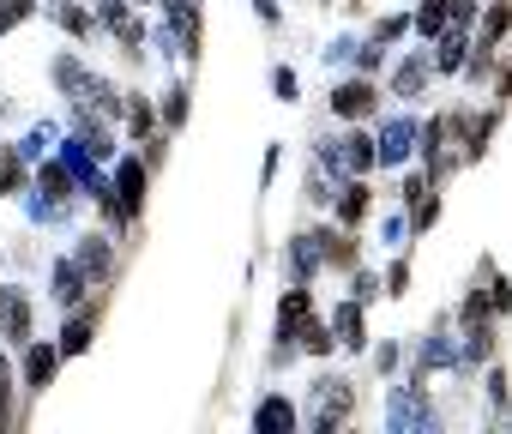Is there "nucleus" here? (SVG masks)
I'll return each mask as SVG.
<instances>
[{
  "label": "nucleus",
  "instance_id": "1",
  "mask_svg": "<svg viewBox=\"0 0 512 434\" xmlns=\"http://www.w3.org/2000/svg\"><path fill=\"white\" fill-rule=\"evenodd\" d=\"M37 175H31V187L19 193L25 199V217L37 230H55V224H67L73 217V199H79V181L61 169V157H43V163H31Z\"/></svg>",
  "mask_w": 512,
  "mask_h": 434
},
{
  "label": "nucleus",
  "instance_id": "2",
  "mask_svg": "<svg viewBox=\"0 0 512 434\" xmlns=\"http://www.w3.org/2000/svg\"><path fill=\"white\" fill-rule=\"evenodd\" d=\"M356 416V386L344 380V374H320L314 386H308V422H314V434H332V428H344Z\"/></svg>",
  "mask_w": 512,
  "mask_h": 434
},
{
  "label": "nucleus",
  "instance_id": "3",
  "mask_svg": "<svg viewBox=\"0 0 512 434\" xmlns=\"http://www.w3.org/2000/svg\"><path fill=\"white\" fill-rule=\"evenodd\" d=\"M386 428L392 434H440V410L428 404V386L422 380H404V386H392V398H386Z\"/></svg>",
  "mask_w": 512,
  "mask_h": 434
},
{
  "label": "nucleus",
  "instance_id": "4",
  "mask_svg": "<svg viewBox=\"0 0 512 434\" xmlns=\"http://www.w3.org/2000/svg\"><path fill=\"white\" fill-rule=\"evenodd\" d=\"M320 308H314V290L308 284H290L284 290V302H278V344H272V368H290L296 362V338H302V326L314 320Z\"/></svg>",
  "mask_w": 512,
  "mask_h": 434
},
{
  "label": "nucleus",
  "instance_id": "5",
  "mask_svg": "<svg viewBox=\"0 0 512 434\" xmlns=\"http://www.w3.org/2000/svg\"><path fill=\"white\" fill-rule=\"evenodd\" d=\"M97 31H109L115 43H121V55L133 61V67H145V25L133 19V0H97Z\"/></svg>",
  "mask_w": 512,
  "mask_h": 434
},
{
  "label": "nucleus",
  "instance_id": "6",
  "mask_svg": "<svg viewBox=\"0 0 512 434\" xmlns=\"http://www.w3.org/2000/svg\"><path fill=\"white\" fill-rule=\"evenodd\" d=\"M416 115H386L380 133H374V169H404L416 157Z\"/></svg>",
  "mask_w": 512,
  "mask_h": 434
},
{
  "label": "nucleus",
  "instance_id": "7",
  "mask_svg": "<svg viewBox=\"0 0 512 434\" xmlns=\"http://www.w3.org/2000/svg\"><path fill=\"white\" fill-rule=\"evenodd\" d=\"M31 326H37L31 290H25V284H0V344H7V350L31 344Z\"/></svg>",
  "mask_w": 512,
  "mask_h": 434
},
{
  "label": "nucleus",
  "instance_id": "8",
  "mask_svg": "<svg viewBox=\"0 0 512 434\" xmlns=\"http://www.w3.org/2000/svg\"><path fill=\"white\" fill-rule=\"evenodd\" d=\"M332 115H338V121H374V115H380V85H374L368 73L332 85Z\"/></svg>",
  "mask_w": 512,
  "mask_h": 434
},
{
  "label": "nucleus",
  "instance_id": "9",
  "mask_svg": "<svg viewBox=\"0 0 512 434\" xmlns=\"http://www.w3.org/2000/svg\"><path fill=\"white\" fill-rule=\"evenodd\" d=\"M326 272V248H320V230H296L284 242V278L290 284H314Z\"/></svg>",
  "mask_w": 512,
  "mask_h": 434
},
{
  "label": "nucleus",
  "instance_id": "10",
  "mask_svg": "<svg viewBox=\"0 0 512 434\" xmlns=\"http://www.w3.org/2000/svg\"><path fill=\"white\" fill-rule=\"evenodd\" d=\"M109 187H115L121 217H127V224H139V211H145V187H151V169H145L139 157H121V163H115V175H109Z\"/></svg>",
  "mask_w": 512,
  "mask_h": 434
},
{
  "label": "nucleus",
  "instance_id": "11",
  "mask_svg": "<svg viewBox=\"0 0 512 434\" xmlns=\"http://www.w3.org/2000/svg\"><path fill=\"white\" fill-rule=\"evenodd\" d=\"M434 368H452V374H458V338H452V320H434V332H428L422 350H416V374H410V380H428Z\"/></svg>",
  "mask_w": 512,
  "mask_h": 434
},
{
  "label": "nucleus",
  "instance_id": "12",
  "mask_svg": "<svg viewBox=\"0 0 512 434\" xmlns=\"http://www.w3.org/2000/svg\"><path fill=\"white\" fill-rule=\"evenodd\" d=\"M332 151H338V169L344 175H374V133L362 121H350V133L332 139Z\"/></svg>",
  "mask_w": 512,
  "mask_h": 434
},
{
  "label": "nucleus",
  "instance_id": "13",
  "mask_svg": "<svg viewBox=\"0 0 512 434\" xmlns=\"http://www.w3.org/2000/svg\"><path fill=\"white\" fill-rule=\"evenodd\" d=\"M326 326H332V338H338V350H350V356H356V350H368V308H362L356 296H350V302H338Z\"/></svg>",
  "mask_w": 512,
  "mask_h": 434
},
{
  "label": "nucleus",
  "instance_id": "14",
  "mask_svg": "<svg viewBox=\"0 0 512 434\" xmlns=\"http://www.w3.org/2000/svg\"><path fill=\"white\" fill-rule=\"evenodd\" d=\"M19 356H25V392H31V398H43V392L55 386L61 350H55V344H37V338H31V344H19Z\"/></svg>",
  "mask_w": 512,
  "mask_h": 434
},
{
  "label": "nucleus",
  "instance_id": "15",
  "mask_svg": "<svg viewBox=\"0 0 512 434\" xmlns=\"http://www.w3.org/2000/svg\"><path fill=\"white\" fill-rule=\"evenodd\" d=\"M73 103H85L91 115H103V121H115L121 109H127V91L115 85V79H103V73H85V85H79V97Z\"/></svg>",
  "mask_w": 512,
  "mask_h": 434
},
{
  "label": "nucleus",
  "instance_id": "16",
  "mask_svg": "<svg viewBox=\"0 0 512 434\" xmlns=\"http://www.w3.org/2000/svg\"><path fill=\"white\" fill-rule=\"evenodd\" d=\"M85 290H91V278L79 272V260H73V254H61V260L49 266V296H55V308H79V302H85Z\"/></svg>",
  "mask_w": 512,
  "mask_h": 434
},
{
  "label": "nucleus",
  "instance_id": "17",
  "mask_svg": "<svg viewBox=\"0 0 512 434\" xmlns=\"http://www.w3.org/2000/svg\"><path fill=\"white\" fill-rule=\"evenodd\" d=\"M91 344H97V308H67V326H61V338H55V350L61 356H91Z\"/></svg>",
  "mask_w": 512,
  "mask_h": 434
},
{
  "label": "nucleus",
  "instance_id": "18",
  "mask_svg": "<svg viewBox=\"0 0 512 434\" xmlns=\"http://www.w3.org/2000/svg\"><path fill=\"white\" fill-rule=\"evenodd\" d=\"M488 362H494V320H470V326L458 332V374L488 368Z\"/></svg>",
  "mask_w": 512,
  "mask_h": 434
},
{
  "label": "nucleus",
  "instance_id": "19",
  "mask_svg": "<svg viewBox=\"0 0 512 434\" xmlns=\"http://www.w3.org/2000/svg\"><path fill=\"white\" fill-rule=\"evenodd\" d=\"M332 211H338V224H344V230H356L362 217L374 211V187H368V175H350V181H338V199H332Z\"/></svg>",
  "mask_w": 512,
  "mask_h": 434
},
{
  "label": "nucleus",
  "instance_id": "20",
  "mask_svg": "<svg viewBox=\"0 0 512 434\" xmlns=\"http://www.w3.org/2000/svg\"><path fill=\"white\" fill-rule=\"evenodd\" d=\"M434 43V73H464V55H470V25H446V31H434L428 37Z\"/></svg>",
  "mask_w": 512,
  "mask_h": 434
},
{
  "label": "nucleus",
  "instance_id": "21",
  "mask_svg": "<svg viewBox=\"0 0 512 434\" xmlns=\"http://www.w3.org/2000/svg\"><path fill=\"white\" fill-rule=\"evenodd\" d=\"M296 422H302V410L284 392H266L260 404H253V434H290Z\"/></svg>",
  "mask_w": 512,
  "mask_h": 434
},
{
  "label": "nucleus",
  "instance_id": "22",
  "mask_svg": "<svg viewBox=\"0 0 512 434\" xmlns=\"http://www.w3.org/2000/svg\"><path fill=\"white\" fill-rule=\"evenodd\" d=\"M428 73H434V61H428V49H416V55H404V61L392 67V97H404V103H416V97L428 91Z\"/></svg>",
  "mask_w": 512,
  "mask_h": 434
},
{
  "label": "nucleus",
  "instance_id": "23",
  "mask_svg": "<svg viewBox=\"0 0 512 434\" xmlns=\"http://www.w3.org/2000/svg\"><path fill=\"white\" fill-rule=\"evenodd\" d=\"M320 248H326V272H356L362 266V236L356 230H320Z\"/></svg>",
  "mask_w": 512,
  "mask_h": 434
},
{
  "label": "nucleus",
  "instance_id": "24",
  "mask_svg": "<svg viewBox=\"0 0 512 434\" xmlns=\"http://www.w3.org/2000/svg\"><path fill=\"white\" fill-rule=\"evenodd\" d=\"M73 260H79V272H85L91 284H109V278H115V248H109V236H79Z\"/></svg>",
  "mask_w": 512,
  "mask_h": 434
},
{
  "label": "nucleus",
  "instance_id": "25",
  "mask_svg": "<svg viewBox=\"0 0 512 434\" xmlns=\"http://www.w3.org/2000/svg\"><path fill=\"white\" fill-rule=\"evenodd\" d=\"M49 19H55L73 43H91V37H97V19H91V7H79V0H49Z\"/></svg>",
  "mask_w": 512,
  "mask_h": 434
},
{
  "label": "nucleus",
  "instance_id": "26",
  "mask_svg": "<svg viewBox=\"0 0 512 434\" xmlns=\"http://www.w3.org/2000/svg\"><path fill=\"white\" fill-rule=\"evenodd\" d=\"M55 145H61V121H37V127H25V139L13 151L25 163H43V157H55Z\"/></svg>",
  "mask_w": 512,
  "mask_h": 434
},
{
  "label": "nucleus",
  "instance_id": "27",
  "mask_svg": "<svg viewBox=\"0 0 512 434\" xmlns=\"http://www.w3.org/2000/svg\"><path fill=\"white\" fill-rule=\"evenodd\" d=\"M482 296H488V320H506L512 314V278L494 272V260H482Z\"/></svg>",
  "mask_w": 512,
  "mask_h": 434
},
{
  "label": "nucleus",
  "instance_id": "28",
  "mask_svg": "<svg viewBox=\"0 0 512 434\" xmlns=\"http://www.w3.org/2000/svg\"><path fill=\"white\" fill-rule=\"evenodd\" d=\"M506 31H512V0H494V7L482 13V31L470 37V49H500Z\"/></svg>",
  "mask_w": 512,
  "mask_h": 434
},
{
  "label": "nucleus",
  "instance_id": "29",
  "mask_svg": "<svg viewBox=\"0 0 512 434\" xmlns=\"http://www.w3.org/2000/svg\"><path fill=\"white\" fill-rule=\"evenodd\" d=\"M25 187H31V163L13 145H0V199H19Z\"/></svg>",
  "mask_w": 512,
  "mask_h": 434
},
{
  "label": "nucleus",
  "instance_id": "30",
  "mask_svg": "<svg viewBox=\"0 0 512 434\" xmlns=\"http://www.w3.org/2000/svg\"><path fill=\"white\" fill-rule=\"evenodd\" d=\"M13 392H19V374H13V356H7V344H0V434H7V428L19 422V404H13Z\"/></svg>",
  "mask_w": 512,
  "mask_h": 434
},
{
  "label": "nucleus",
  "instance_id": "31",
  "mask_svg": "<svg viewBox=\"0 0 512 434\" xmlns=\"http://www.w3.org/2000/svg\"><path fill=\"white\" fill-rule=\"evenodd\" d=\"M85 73H91V67H85L79 55H55V61H49V79H55V91H61V97H79Z\"/></svg>",
  "mask_w": 512,
  "mask_h": 434
},
{
  "label": "nucleus",
  "instance_id": "32",
  "mask_svg": "<svg viewBox=\"0 0 512 434\" xmlns=\"http://www.w3.org/2000/svg\"><path fill=\"white\" fill-rule=\"evenodd\" d=\"M157 115H163V127H169V133H175V127H187V115H193V91H187V85H169Z\"/></svg>",
  "mask_w": 512,
  "mask_h": 434
},
{
  "label": "nucleus",
  "instance_id": "33",
  "mask_svg": "<svg viewBox=\"0 0 512 434\" xmlns=\"http://www.w3.org/2000/svg\"><path fill=\"white\" fill-rule=\"evenodd\" d=\"M121 115H127V133H133V139H151V127H157V109H151L139 91H127V109H121Z\"/></svg>",
  "mask_w": 512,
  "mask_h": 434
},
{
  "label": "nucleus",
  "instance_id": "34",
  "mask_svg": "<svg viewBox=\"0 0 512 434\" xmlns=\"http://www.w3.org/2000/svg\"><path fill=\"white\" fill-rule=\"evenodd\" d=\"M296 350H308V356H332V350H338V338H332V326H326V320L314 314V320L302 326V338H296Z\"/></svg>",
  "mask_w": 512,
  "mask_h": 434
},
{
  "label": "nucleus",
  "instance_id": "35",
  "mask_svg": "<svg viewBox=\"0 0 512 434\" xmlns=\"http://www.w3.org/2000/svg\"><path fill=\"white\" fill-rule=\"evenodd\" d=\"M37 7L43 0H0V37H13L25 19H37Z\"/></svg>",
  "mask_w": 512,
  "mask_h": 434
},
{
  "label": "nucleus",
  "instance_id": "36",
  "mask_svg": "<svg viewBox=\"0 0 512 434\" xmlns=\"http://www.w3.org/2000/svg\"><path fill=\"white\" fill-rule=\"evenodd\" d=\"M410 31H422V37L446 31V0H422V7H416V19H410Z\"/></svg>",
  "mask_w": 512,
  "mask_h": 434
},
{
  "label": "nucleus",
  "instance_id": "37",
  "mask_svg": "<svg viewBox=\"0 0 512 434\" xmlns=\"http://www.w3.org/2000/svg\"><path fill=\"white\" fill-rule=\"evenodd\" d=\"M272 97H278V103H302V79H296V67H272Z\"/></svg>",
  "mask_w": 512,
  "mask_h": 434
},
{
  "label": "nucleus",
  "instance_id": "38",
  "mask_svg": "<svg viewBox=\"0 0 512 434\" xmlns=\"http://www.w3.org/2000/svg\"><path fill=\"white\" fill-rule=\"evenodd\" d=\"M488 404H494V416L512 410V380H506V368H488Z\"/></svg>",
  "mask_w": 512,
  "mask_h": 434
},
{
  "label": "nucleus",
  "instance_id": "39",
  "mask_svg": "<svg viewBox=\"0 0 512 434\" xmlns=\"http://www.w3.org/2000/svg\"><path fill=\"white\" fill-rule=\"evenodd\" d=\"M404 37H410V19H404V13H386V19L374 25V43H386V49L404 43Z\"/></svg>",
  "mask_w": 512,
  "mask_h": 434
},
{
  "label": "nucleus",
  "instance_id": "40",
  "mask_svg": "<svg viewBox=\"0 0 512 434\" xmlns=\"http://www.w3.org/2000/svg\"><path fill=\"white\" fill-rule=\"evenodd\" d=\"M350 61H356V73H368V79H374V73L386 67V43H356V55H350Z\"/></svg>",
  "mask_w": 512,
  "mask_h": 434
},
{
  "label": "nucleus",
  "instance_id": "41",
  "mask_svg": "<svg viewBox=\"0 0 512 434\" xmlns=\"http://www.w3.org/2000/svg\"><path fill=\"white\" fill-rule=\"evenodd\" d=\"M380 296H392V302L410 296V260H392V272L380 278Z\"/></svg>",
  "mask_w": 512,
  "mask_h": 434
},
{
  "label": "nucleus",
  "instance_id": "42",
  "mask_svg": "<svg viewBox=\"0 0 512 434\" xmlns=\"http://www.w3.org/2000/svg\"><path fill=\"white\" fill-rule=\"evenodd\" d=\"M350 290H356V302H362V308H368V302H380V278H374L368 266H356V272H350Z\"/></svg>",
  "mask_w": 512,
  "mask_h": 434
},
{
  "label": "nucleus",
  "instance_id": "43",
  "mask_svg": "<svg viewBox=\"0 0 512 434\" xmlns=\"http://www.w3.org/2000/svg\"><path fill=\"white\" fill-rule=\"evenodd\" d=\"M404 236H410V217H398V211L380 217V242H386V248H404Z\"/></svg>",
  "mask_w": 512,
  "mask_h": 434
},
{
  "label": "nucleus",
  "instance_id": "44",
  "mask_svg": "<svg viewBox=\"0 0 512 434\" xmlns=\"http://www.w3.org/2000/svg\"><path fill=\"white\" fill-rule=\"evenodd\" d=\"M320 55H326V67H344V61L356 55V37H332V43H326Z\"/></svg>",
  "mask_w": 512,
  "mask_h": 434
},
{
  "label": "nucleus",
  "instance_id": "45",
  "mask_svg": "<svg viewBox=\"0 0 512 434\" xmlns=\"http://www.w3.org/2000/svg\"><path fill=\"white\" fill-rule=\"evenodd\" d=\"M482 0H446V25H470Z\"/></svg>",
  "mask_w": 512,
  "mask_h": 434
},
{
  "label": "nucleus",
  "instance_id": "46",
  "mask_svg": "<svg viewBox=\"0 0 512 434\" xmlns=\"http://www.w3.org/2000/svg\"><path fill=\"white\" fill-rule=\"evenodd\" d=\"M253 13H260V25H278V19H284L278 0H253Z\"/></svg>",
  "mask_w": 512,
  "mask_h": 434
},
{
  "label": "nucleus",
  "instance_id": "47",
  "mask_svg": "<svg viewBox=\"0 0 512 434\" xmlns=\"http://www.w3.org/2000/svg\"><path fill=\"white\" fill-rule=\"evenodd\" d=\"M374 368L392 374V368H398V344H380V350H374Z\"/></svg>",
  "mask_w": 512,
  "mask_h": 434
},
{
  "label": "nucleus",
  "instance_id": "48",
  "mask_svg": "<svg viewBox=\"0 0 512 434\" xmlns=\"http://www.w3.org/2000/svg\"><path fill=\"white\" fill-rule=\"evenodd\" d=\"M278 163H284V145H272V151H266V169H260V181H266V187H272V175H278Z\"/></svg>",
  "mask_w": 512,
  "mask_h": 434
},
{
  "label": "nucleus",
  "instance_id": "49",
  "mask_svg": "<svg viewBox=\"0 0 512 434\" xmlns=\"http://www.w3.org/2000/svg\"><path fill=\"white\" fill-rule=\"evenodd\" d=\"M506 97H512V61H506L500 79H494V103H506Z\"/></svg>",
  "mask_w": 512,
  "mask_h": 434
},
{
  "label": "nucleus",
  "instance_id": "50",
  "mask_svg": "<svg viewBox=\"0 0 512 434\" xmlns=\"http://www.w3.org/2000/svg\"><path fill=\"white\" fill-rule=\"evenodd\" d=\"M133 7H151V0H133Z\"/></svg>",
  "mask_w": 512,
  "mask_h": 434
}]
</instances>
